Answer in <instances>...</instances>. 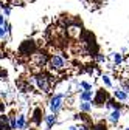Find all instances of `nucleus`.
Wrapping results in <instances>:
<instances>
[{
    "instance_id": "obj_1",
    "label": "nucleus",
    "mask_w": 129,
    "mask_h": 130,
    "mask_svg": "<svg viewBox=\"0 0 129 130\" xmlns=\"http://www.w3.org/2000/svg\"><path fill=\"white\" fill-rule=\"evenodd\" d=\"M28 84H33L42 93H50V90H51V79H50V76H48L47 73H44V71H41V73H37L34 76H31L28 79Z\"/></svg>"
},
{
    "instance_id": "obj_2",
    "label": "nucleus",
    "mask_w": 129,
    "mask_h": 130,
    "mask_svg": "<svg viewBox=\"0 0 129 130\" xmlns=\"http://www.w3.org/2000/svg\"><path fill=\"white\" fill-rule=\"evenodd\" d=\"M67 96H69L67 91H58V93L51 94L50 99H48V110H50L51 113L59 115V113L64 110V107H66Z\"/></svg>"
},
{
    "instance_id": "obj_3",
    "label": "nucleus",
    "mask_w": 129,
    "mask_h": 130,
    "mask_svg": "<svg viewBox=\"0 0 129 130\" xmlns=\"http://www.w3.org/2000/svg\"><path fill=\"white\" fill-rule=\"evenodd\" d=\"M37 50H39V45L34 39H23L17 46V53L22 57H31Z\"/></svg>"
},
{
    "instance_id": "obj_4",
    "label": "nucleus",
    "mask_w": 129,
    "mask_h": 130,
    "mask_svg": "<svg viewBox=\"0 0 129 130\" xmlns=\"http://www.w3.org/2000/svg\"><path fill=\"white\" fill-rule=\"evenodd\" d=\"M110 96H112V93H109V88H106V87L96 88V90H95V94H93V99H92L93 107H98V108L104 107L106 102H107V99H109Z\"/></svg>"
},
{
    "instance_id": "obj_5",
    "label": "nucleus",
    "mask_w": 129,
    "mask_h": 130,
    "mask_svg": "<svg viewBox=\"0 0 129 130\" xmlns=\"http://www.w3.org/2000/svg\"><path fill=\"white\" fill-rule=\"evenodd\" d=\"M44 116H45V111H44V107L42 105H36L33 110H31V115H30V124L39 128L44 122Z\"/></svg>"
},
{
    "instance_id": "obj_6",
    "label": "nucleus",
    "mask_w": 129,
    "mask_h": 130,
    "mask_svg": "<svg viewBox=\"0 0 129 130\" xmlns=\"http://www.w3.org/2000/svg\"><path fill=\"white\" fill-rule=\"evenodd\" d=\"M48 65H50V68L55 70V71H62L67 68V59L66 56L62 54H51L50 56V62H48Z\"/></svg>"
},
{
    "instance_id": "obj_7",
    "label": "nucleus",
    "mask_w": 129,
    "mask_h": 130,
    "mask_svg": "<svg viewBox=\"0 0 129 130\" xmlns=\"http://www.w3.org/2000/svg\"><path fill=\"white\" fill-rule=\"evenodd\" d=\"M31 59H33L34 65L36 67H45V65H48V62H50V54H48L47 51H42V50H37L33 56H31Z\"/></svg>"
},
{
    "instance_id": "obj_8",
    "label": "nucleus",
    "mask_w": 129,
    "mask_h": 130,
    "mask_svg": "<svg viewBox=\"0 0 129 130\" xmlns=\"http://www.w3.org/2000/svg\"><path fill=\"white\" fill-rule=\"evenodd\" d=\"M30 119L27 116L25 111H20L17 113V116H16V130H27L30 128Z\"/></svg>"
},
{
    "instance_id": "obj_9",
    "label": "nucleus",
    "mask_w": 129,
    "mask_h": 130,
    "mask_svg": "<svg viewBox=\"0 0 129 130\" xmlns=\"http://www.w3.org/2000/svg\"><path fill=\"white\" fill-rule=\"evenodd\" d=\"M112 96H114L117 101L123 102V104H126L129 101V93L124 91L120 85H114V88H112Z\"/></svg>"
},
{
    "instance_id": "obj_10",
    "label": "nucleus",
    "mask_w": 129,
    "mask_h": 130,
    "mask_svg": "<svg viewBox=\"0 0 129 130\" xmlns=\"http://www.w3.org/2000/svg\"><path fill=\"white\" fill-rule=\"evenodd\" d=\"M121 116H123V108L109 110V113H107V121L114 125V127H117L120 124V121H121Z\"/></svg>"
},
{
    "instance_id": "obj_11",
    "label": "nucleus",
    "mask_w": 129,
    "mask_h": 130,
    "mask_svg": "<svg viewBox=\"0 0 129 130\" xmlns=\"http://www.w3.org/2000/svg\"><path fill=\"white\" fill-rule=\"evenodd\" d=\"M59 115H56V113H51V111H48V113H45V116H44V124H45V127L50 130V128H53L58 122H59V118H58Z\"/></svg>"
},
{
    "instance_id": "obj_12",
    "label": "nucleus",
    "mask_w": 129,
    "mask_h": 130,
    "mask_svg": "<svg viewBox=\"0 0 129 130\" xmlns=\"http://www.w3.org/2000/svg\"><path fill=\"white\" fill-rule=\"evenodd\" d=\"M11 32H12V26H11L9 20H6L3 26H0V42H3V43H5L6 40H9Z\"/></svg>"
},
{
    "instance_id": "obj_13",
    "label": "nucleus",
    "mask_w": 129,
    "mask_h": 130,
    "mask_svg": "<svg viewBox=\"0 0 129 130\" xmlns=\"http://www.w3.org/2000/svg\"><path fill=\"white\" fill-rule=\"evenodd\" d=\"M93 104L92 101H78V111H83V113H90L93 111Z\"/></svg>"
},
{
    "instance_id": "obj_14",
    "label": "nucleus",
    "mask_w": 129,
    "mask_h": 130,
    "mask_svg": "<svg viewBox=\"0 0 129 130\" xmlns=\"http://www.w3.org/2000/svg\"><path fill=\"white\" fill-rule=\"evenodd\" d=\"M110 62L114 67H120L121 63H124V56L121 51H114V53H110Z\"/></svg>"
},
{
    "instance_id": "obj_15",
    "label": "nucleus",
    "mask_w": 129,
    "mask_h": 130,
    "mask_svg": "<svg viewBox=\"0 0 129 130\" xmlns=\"http://www.w3.org/2000/svg\"><path fill=\"white\" fill-rule=\"evenodd\" d=\"M106 110H117V108H123L124 107V104L123 102H120V101H117L114 96H110L109 99H107V102H106Z\"/></svg>"
},
{
    "instance_id": "obj_16",
    "label": "nucleus",
    "mask_w": 129,
    "mask_h": 130,
    "mask_svg": "<svg viewBox=\"0 0 129 130\" xmlns=\"http://www.w3.org/2000/svg\"><path fill=\"white\" fill-rule=\"evenodd\" d=\"M93 90H79L78 91V101H92L93 99Z\"/></svg>"
},
{
    "instance_id": "obj_17",
    "label": "nucleus",
    "mask_w": 129,
    "mask_h": 130,
    "mask_svg": "<svg viewBox=\"0 0 129 130\" xmlns=\"http://www.w3.org/2000/svg\"><path fill=\"white\" fill-rule=\"evenodd\" d=\"M0 130H12L9 125V118H8V113H0Z\"/></svg>"
},
{
    "instance_id": "obj_18",
    "label": "nucleus",
    "mask_w": 129,
    "mask_h": 130,
    "mask_svg": "<svg viewBox=\"0 0 129 130\" xmlns=\"http://www.w3.org/2000/svg\"><path fill=\"white\" fill-rule=\"evenodd\" d=\"M100 79H101V82H103V85H104L106 88H109V90L114 88V82H112V77H110L109 74H101Z\"/></svg>"
},
{
    "instance_id": "obj_19",
    "label": "nucleus",
    "mask_w": 129,
    "mask_h": 130,
    "mask_svg": "<svg viewBox=\"0 0 129 130\" xmlns=\"http://www.w3.org/2000/svg\"><path fill=\"white\" fill-rule=\"evenodd\" d=\"M79 90H93V84H90L89 80H79L78 82V91Z\"/></svg>"
},
{
    "instance_id": "obj_20",
    "label": "nucleus",
    "mask_w": 129,
    "mask_h": 130,
    "mask_svg": "<svg viewBox=\"0 0 129 130\" xmlns=\"http://www.w3.org/2000/svg\"><path fill=\"white\" fill-rule=\"evenodd\" d=\"M93 60H95V63H106V62H107V56L103 54V53L100 51V53H96V54H95Z\"/></svg>"
},
{
    "instance_id": "obj_21",
    "label": "nucleus",
    "mask_w": 129,
    "mask_h": 130,
    "mask_svg": "<svg viewBox=\"0 0 129 130\" xmlns=\"http://www.w3.org/2000/svg\"><path fill=\"white\" fill-rule=\"evenodd\" d=\"M0 8H2V12L6 15V17H9V15H11L12 8H11V5H9V3H2V5H0Z\"/></svg>"
},
{
    "instance_id": "obj_22",
    "label": "nucleus",
    "mask_w": 129,
    "mask_h": 130,
    "mask_svg": "<svg viewBox=\"0 0 129 130\" xmlns=\"http://www.w3.org/2000/svg\"><path fill=\"white\" fill-rule=\"evenodd\" d=\"M93 130H109V127H107V124L104 121H100V122L93 124Z\"/></svg>"
},
{
    "instance_id": "obj_23",
    "label": "nucleus",
    "mask_w": 129,
    "mask_h": 130,
    "mask_svg": "<svg viewBox=\"0 0 129 130\" xmlns=\"http://www.w3.org/2000/svg\"><path fill=\"white\" fill-rule=\"evenodd\" d=\"M120 87H121L124 91L129 93V79H121V80H120Z\"/></svg>"
},
{
    "instance_id": "obj_24",
    "label": "nucleus",
    "mask_w": 129,
    "mask_h": 130,
    "mask_svg": "<svg viewBox=\"0 0 129 130\" xmlns=\"http://www.w3.org/2000/svg\"><path fill=\"white\" fill-rule=\"evenodd\" d=\"M6 108H8L6 101H3L2 98H0V113H5V111H6Z\"/></svg>"
},
{
    "instance_id": "obj_25",
    "label": "nucleus",
    "mask_w": 129,
    "mask_h": 130,
    "mask_svg": "<svg viewBox=\"0 0 129 130\" xmlns=\"http://www.w3.org/2000/svg\"><path fill=\"white\" fill-rule=\"evenodd\" d=\"M84 71L89 73V74H95V67H92V65H84Z\"/></svg>"
},
{
    "instance_id": "obj_26",
    "label": "nucleus",
    "mask_w": 129,
    "mask_h": 130,
    "mask_svg": "<svg viewBox=\"0 0 129 130\" xmlns=\"http://www.w3.org/2000/svg\"><path fill=\"white\" fill-rule=\"evenodd\" d=\"M6 20H8V17H6V15H5L3 12H0V26H3Z\"/></svg>"
},
{
    "instance_id": "obj_27",
    "label": "nucleus",
    "mask_w": 129,
    "mask_h": 130,
    "mask_svg": "<svg viewBox=\"0 0 129 130\" xmlns=\"http://www.w3.org/2000/svg\"><path fill=\"white\" fill-rule=\"evenodd\" d=\"M8 77V71L5 68H0V79H6Z\"/></svg>"
},
{
    "instance_id": "obj_28",
    "label": "nucleus",
    "mask_w": 129,
    "mask_h": 130,
    "mask_svg": "<svg viewBox=\"0 0 129 130\" xmlns=\"http://www.w3.org/2000/svg\"><path fill=\"white\" fill-rule=\"evenodd\" d=\"M67 130H79V125L78 124H72V125L67 127Z\"/></svg>"
},
{
    "instance_id": "obj_29",
    "label": "nucleus",
    "mask_w": 129,
    "mask_h": 130,
    "mask_svg": "<svg viewBox=\"0 0 129 130\" xmlns=\"http://www.w3.org/2000/svg\"><path fill=\"white\" fill-rule=\"evenodd\" d=\"M81 2H84V3H92V2H98V0H81Z\"/></svg>"
},
{
    "instance_id": "obj_30",
    "label": "nucleus",
    "mask_w": 129,
    "mask_h": 130,
    "mask_svg": "<svg viewBox=\"0 0 129 130\" xmlns=\"http://www.w3.org/2000/svg\"><path fill=\"white\" fill-rule=\"evenodd\" d=\"M3 57V53H2V50H0V59H2Z\"/></svg>"
},
{
    "instance_id": "obj_31",
    "label": "nucleus",
    "mask_w": 129,
    "mask_h": 130,
    "mask_svg": "<svg viewBox=\"0 0 129 130\" xmlns=\"http://www.w3.org/2000/svg\"><path fill=\"white\" fill-rule=\"evenodd\" d=\"M20 2H33V0H20Z\"/></svg>"
},
{
    "instance_id": "obj_32",
    "label": "nucleus",
    "mask_w": 129,
    "mask_h": 130,
    "mask_svg": "<svg viewBox=\"0 0 129 130\" xmlns=\"http://www.w3.org/2000/svg\"><path fill=\"white\" fill-rule=\"evenodd\" d=\"M123 130H129V125L127 127H123Z\"/></svg>"
},
{
    "instance_id": "obj_33",
    "label": "nucleus",
    "mask_w": 129,
    "mask_h": 130,
    "mask_svg": "<svg viewBox=\"0 0 129 130\" xmlns=\"http://www.w3.org/2000/svg\"><path fill=\"white\" fill-rule=\"evenodd\" d=\"M27 130H30V128H27Z\"/></svg>"
}]
</instances>
